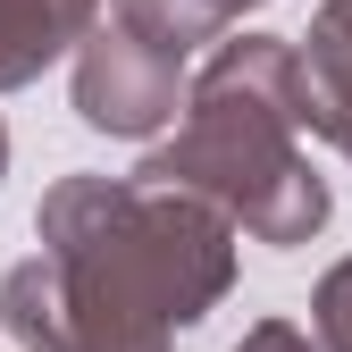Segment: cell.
Wrapping results in <instances>:
<instances>
[{
    "label": "cell",
    "mask_w": 352,
    "mask_h": 352,
    "mask_svg": "<svg viewBox=\"0 0 352 352\" xmlns=\"http://www.w3.org/2000/svg\"><path fill=\"white\" fill-rule=\"evenodd\" d=\"M176 109H185V67L160 59L151 42L118 34V25H93L76 42V118L93 135H118V143H160Z\"/></svg>",
    "instance_id": "obj_3"
},
{
    "label": "cell",
    "mask_w": 352,
    "mask_h": 352,
    "mask_svg": "<svg viewBox=\"0 0 352 352\" xmlns=\"http://www.w3.org/2000/svg\"><path fill=\"white\" fill-rule=\"evenodd\" d=\"M0 176H9V126H0Z\"/></svg>",
    "instance_id": "obj_9"
},
{
    "label": "cell",
    "mask_w": 352,
    "mask_h": 352,
    "mask_svg": "<svg viewBox=\"0 0 352 352\" xmlns=\"http://www.w3.org/2000/svg\"><path fill=\"white\" fill-rule=\"evenodd\" d=\"M243 9H252V0H109V25L135 34V42H151L160 59L185 67L201 42H218Z\"/></svg>",
    "instance_id": "obj_6"
},
{
    "label": "cell",
    "mask_w": 352,
    "mask_h": 352,
    "mask_svg": "<svg viewBox=\"0 0 352 352\" xmlns=\"http://www.w3.org/2000/svg\"><path fill=\"white\" fill-rule=\"evenodd\" d=\"M135 185L218 210L235 235L294 252L327 227V176L302 160V67L294 42L235 34L185 76V118L135 168Z\"/></svg>",
    "instance_id": "obj_2"
},
{
    "label": "cell",
    "mask_w": 352,
    "mask_h": 352,
    "mask_svg": "<svg viewBox=\"0 0 352 352\" xmlns=\"http://www.w3.org/2000/svg\"><path fill=\"white\" fill-rule=\"evenodd\" d=\"M235 352H319V344H311V336H302L294 319H252Z\"/></svg>",
    "instance_id": "obj_8"
},
{
    "label": "cell",
    "mask_w": 352,
    "mask_h": 352,
    "mask_svg": "<svg viewBox=\"0 0 352 352\" xmlns=\"http://www.w3.org/2000/svg\"><path fill=\"white\" fill-rule=\"evenodd\" d=\"M294 67H302V126L352 160V0H319L311 34L294 42Z\"/></svg>",
    "instance_id": "obj_4"
},
{
    "label": "cell",
    "mask_w": 352,
    "mask_h": 352,
    "mask_svg": "<svg viewBox=\"0 0 352 352\" xmlns=\"http://www.w3.org/2000/svg\"><path fill=\"white\" fill-rule=\"evenodd\" d=\"M0 352H9V344H0Z\"/></svg>",
    "instance_id": "obj_10"
},
{
    "label": "cell",
    "mask_w": 352,
    "mask_h": 352,
    "mask_svg": "<svg viewBox=\"0 0 352 352\" xmlns=\"http://www.w3.org/2000/svg\"><path fill=\"white\" fill-rule=\"evenodd\" d=\"M311 344L319 352H352V260H336L311 285Z\"/></svg>",
    "instance_id": "obj_7"
},
{
    "label": "cell",
    "mask_w": 352,
    "mask_h": 352,
    "mask_svg": "<svg viewBox=\"0 0 352 352\" xmlns=\"http://www.w3.org/2000/svg\"><path fill=\"white\" fill-rule=\"evenodd\" d=\"M252 9H260V0H252Z\"/></svg>",
    "instance_id": "obj_11"
},
{
    "label": "cell",
    "mask_w": 352,
    "mask_h": 352,
    "mask_svg": "<svg viewBox=\"0 0 352 352\" xmlns=\"http://www.w3.org/2000/svg\"><path fill=\"white\" fill-rule=\"evenodd\" d=\"M93 25H101V0H0V93L34 84L51 59H76Z\"/></svg>",
    "instance_id": "obj_5"
},
{
    "label": "cell",
    "mask_w": 352,
    "mask_h": 352,
    "mask_svg": "<svg viewBox=\"0 0 352 352\" xmlns=\"http://www.w3.org/2000/svg\"><path fill=\"white\" fill-rule=\"evenodd\" d=\"M34 235L42 252L0 277L17 352H168L235 285V227L135 176H59Z\"/></svg>",
    "instance_id": "obj_1"
}]
</instances>
